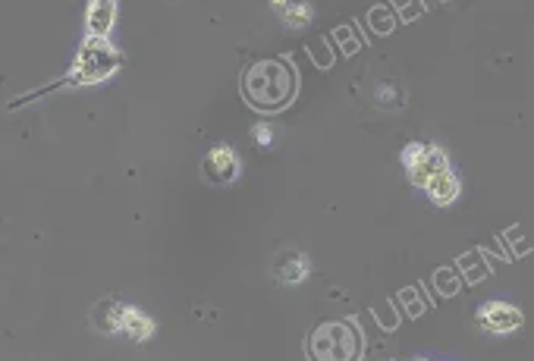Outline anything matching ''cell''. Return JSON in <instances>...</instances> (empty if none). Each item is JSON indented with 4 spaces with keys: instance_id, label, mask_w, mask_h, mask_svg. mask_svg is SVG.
<instances>
[{
    "instance_id": "1",
    "label": "cell",
    "mask_w": 534,
    "mask_h": 361,
    "mask_svg": "<svg viewBox=\"0 0 534 361\" xmlns=\"http://www.w3.org/2000/svg\"><path fill=\"white\" fill-rule=\"evenodd\" d=\"M242 92L258 110H280L296 95V73L283 60H261L246 73Z\"/></svg>"
},
{
    "instance_id": "2",
    "label": "cell",
    "mask_w": 534,
    "mask_h": 361,
    "mask_svg": "<svg viewBox=\"0 0 534 361\" xmlns=\"http://www.w3.org/2000/svg\"><path fill=\"white\" fill-rule=\"evenodd\" d=\"M308 349L315 361H355L362 352V340L349 324H321Z\"/></svg>"
},
{
    "instance_id": "3",
    "label": "cell",
    "mask_w": 534,
    "mask_h": 361,
    "mask_svg": "<svg viewBox=\"0 0 534 361\" xmlns=\"http://www.w3.org/2000/svg\"><path fill=\"white\" fill-rule=\"evenodd\" d=\"M123 60L120 54L110 48V44L104 38H88L82 44V51H79V60H76V70H73V82H82V85H95V82H104L110 73L117 70Z\"/></svg>"
},
{
    "instance_id": "4",
    "label": "cell",
    "mask_w": 534,
    "mask_h": 361,
    "mask_svg": "<svg viewBox=\"0 0 534 361\" xmlns=\"http://www.w3.org/2000/svg\"><path fill=\"white\" fill-rule=\"evenodd\" d=\"M403 164H406L409 176L415 179L418 186H428L437 173L450 170V167H447V157H443L440 148L421 145V142H415V145H409V148L403 151Z\"/></svg>"
},
{
    "instance_id": "5",
    "label": "cell",
    "mask_w": 534,
    "mask_h": 361,
    "mask_svg": "<svg viewBox=\"0 0 534 361\" xmlns=\"http://www.w3.org/2000/svg\"><path fill=\"white\" fill-rule=\"evenodd\" d=\"M236 173H239V157H236V151L230 145H217V148L208 151L205 176L211 179V183L227 186V183H233V179H236Z\"/></svg>"
},
{
    "instance_id": "6",
    "label": "cell",
    "mask_w": 534,
    "mask_h": 361,
    "mask_svg": "<svg viewBox=\"0 0 534 361\" xmlns=\"http://www.w3.org/2000/svg\"><path fill=\"white\" fill-rule=\"evenodd\" d=\"M478 324H481L484 330H491V333H506V330L522 327V314H519L513 305L491 302V305H484V308H481Z\"/></svg>"
},
{
    "instance_id": "7",
    "label": "cell",
    "mask_w": 534,
    "mask_h": 361,
    "mask_svg": "<svg viewBox=\"0 0 534 361\" xmlns=\"http://www.w3.org/2000/svg\"><path fill=\"white\" fill-rule=\"evenodd\" d=\"M114 13H117V0H92V7H88V32L95 38H104L114 26Z\"/></svg>"
},
{
    "instance_id": "8",
    "label": "cell",
    "mask_w": 534,
    "mask_h": 361,
    "mask_svg": "<svg viewBox=\"0 0 534 361\" xmlns=\"http://www.w3.org/2000/svg\"><path fill=\"white\" fill-rule=\"evenodd\" d=\"M274 277L280 280V283H299V280H305L308 277V261L302 258V255H296V252H286V255H280L277 261H274Z\"/></svg>"
},
{
    "instance_id": "9",
    "label": "cell",
    "mask_w": 534,
    "mask_h": 361,
    "mask_svg": "<svg viewBox=\"0 0 534 361\" xmlns=\"http://www.w3.org/2000/svg\"><path fill=\"white\" fill-rule=\"evenodd\" d=\"M120 330L129 333L136 343H145L148 336L154 333V321L148 314H142L139 308H123V321H120Z\"/></svg>"
},
{
    "instance_id": "10",
    "label": "cell",
    "mask_w": 534,
    "mask_h": 361,
    "mask_svg": "<svg viewBox=\"0 0 534 361\" xmlns=\"http://www.w3.org/2000/svg\"><path fill=\"white\" fill-rule=\"evenodd\" d=\"M425 189H428V195L437 201V205H450V201L456 198V192H459V183H456V176L450 170H443V173H437L431 179Z\"/></svg>"
},
{
    "instance_id": "11",
    "label": "cell",
    "mask_w": 534,
    "mask_h": 361,
    "mask_svg": "<svg viewBox=\"0 0 534 361\" xmlns=\"http://www.w3.org/2000/svg\"><path fill=\"white\" fill-rule=\"evenodd\" d=\"M123 308L126 305H120V302H101L98 308H95V314H92V321H95V327L98 330H104V333H114V330H120V321H123Z\"/></svg>"
},
{
    "instance_id": "12",
    "label": "cell",
    "mask_w": 534,
    "mask_h": 361,
    "mask_svg": "<svg viewBox=\"0 0 534 361\" xmlns=\"http://www.w3.org/2000/svg\"><path fill=\"white\" fill-rule=\"evenodd\" d=\"M274 4H283L280 7V13H283V19L289 22V26H305V22L311 19V7L308 4H302V0H274Z\"/></svg>"
},
{
    "instance_id": "13",
    "label": "cell",
    "mask_w": 534,
    "mask_h": 361,
    "mask_svg": "<svg viewBox=\"0 0 534 361\" xmlns=\"http://www.w3.org/2000/svg\"><path fill=\"white\" fill-rule=\"evenodd\" d=\"M252 132H255V142H261V145H271V139H274L271 129H267V126H255Z\"/></svg>"
}]
</instances>
